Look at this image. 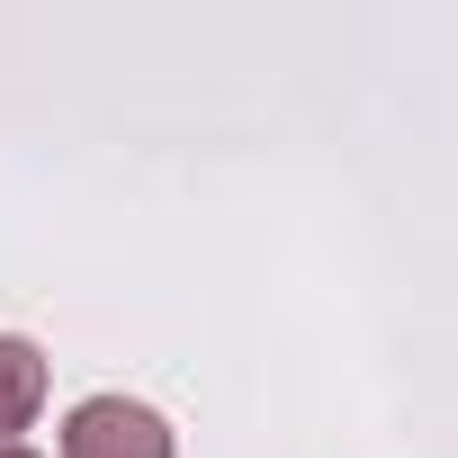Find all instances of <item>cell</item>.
<instances>
[{"instance_id":"cell-1","label":"cell","mask_w":458,"mask_h":458,"mask_svg":"<svg viewBox=\"0 0 458 458\" xmlns=\"http://www.w3.org/2000/svg\"><path fill=\"white\" fill-rule=\"evenodd\" d=\"M64 458H180V440H171V422H162L153 404H135V395H90V404H72V422H64Z\"/></svg>"},{"instance_id":"cell-2","label":"cell","mask_w":458,"mask_h":458,"mask_svg":"<svg viewBox=\"0 0 458 458\" xmlns=\"http://www.w3.org/2000/svg\"><path fill=\"white\" fill-rule=\"evenodd\" d=\"M37 404H46V351L0 333V449H10V431L37 422Z\"/></svg>"},{"instance_id":"cell-3","label":"cell","mask_w":458,"mask_h":458,"mask_svg":"<svg viewBox=\"0 0 458 458\" xmlns=\"http://www.w3.org/2000/svg\"><path fill=\"white\" fill-rule=\"evenodd\" d=\"M0 458H37V449H19V440H10V449H0Z\"/></svg>"}]
</instances>
